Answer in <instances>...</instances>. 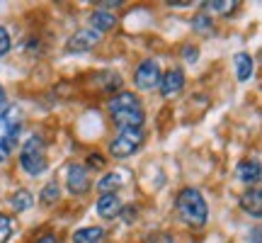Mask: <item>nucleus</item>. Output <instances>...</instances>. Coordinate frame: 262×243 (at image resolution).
I'll list each match as a JSON object with an SVG mask.
<instances>
[{
  "label": "nucleus",
  "mask_w": 262,
  "mask_h": 243,
  "mask_svg": "<svg viewBox=\"0 0 262 243\" xmlns=\"http://www.w3.org/2000/svg\"><path fill=\"white\" fill-rule=\"evenodd\" d=\"M235 173H238L241 183L257 187V185H260V178H262V166L257 163V160H241Z\"/></svg>",
  "instance_id": "obj_9"
},
{
  "label": "nucleus",
  "mask_w": 262,
  "mask_h": 243,
  "mask_svg": "<svg viewBox=\"0 0 262 243\" xmlns=\"http://www.w3.org/2000/svg\"><path fill=\"white\" fill-rule=\"evenodd\" d=\"M100 42V34L95 32L93 27H85V29H78L73 37L68 39V51H90Z\"/></svg>",
  "instance_id": "obj_8"
},
{
  "label": "nucleus",
  "mask_w": 262,
  "mask_h": 243,
  "mask_svg": "<svg viewBox=\"0 0 262 243\" xmlns=\"http://www.w3.org/2000/svg\"><path fill=\"white\" fill-rule=\"evenodd\" d=\"M158 85H160V95L163 97H175L185 88V73L180 68H170V71H165V73L160 75Z\"/></svg>",
  "instance_id": "obj_7"
},
{
  "label": "nucleus",
  "mask_w": 262,
  "mask_h": 243,
  "mask_svg": "<svg viewBox=\"0 0 262 243\" xmlns=\"http://www.w3.org/2000/svg\"><path fill=\"white\" fill-rule=\"evenodd\" d=\"M192 27L196 32H209L211 29V17H206V15H194L192 17Z\"/></svg>",
  "instance_id": "obj_20"
},
{
  "label": "nucleus",
  "mask_w": 262,
  "mask_h": 243,
  "mask_svg": "<svg viewBox=\"0 0 262 243\" xmlns=\"http://www.w3.org/2000/svg\"><path fill=\"white\" fill-rule=\"evenodd\" d=\"M3 100H5V90H3V85H0V105H3Z\"/></svg>",
  "instance_id": "obj_28"
},
{
  "label": "nucleus",
  "mask_w": 262,
  "mask_h": 243,
  "mask_svg": "<svg viewBox=\"0 0 262 243\" xmlns=\"http://www.w3.org/2000/svg\"><path fill=\"white\" fill-rule=\"evenodd\" d=\"M119 5H122V0H114V3H110V0H107V3H97V8H119Z\"/></svg>",
  "instance_id": "obj_24"
},
{
  "label": "nucleus",
  "mask_w": 262,
  "mask_h": 243,
  "mask_svg": "<svg viewBox=\"0 0 262 243\" xmlns=\"http://www.w3.org/2000/svg\"><path fill=\"white\" fill-rule=\"evenodd\" d=\"M206 10H211V12H221V15H228V12H233L238 8V3H221V0H211V3H204Z\"/></svg>",
  "instance_id": "obj_17"
},
{
  "label": "nucleus",
  "mask_w": 262,
  "mask_h": 243,
  "mask_svg": "<svg viewBox=\"0 0 262 243\" xmlns=\"http://www.w3.org/2000/svg\"><path fill=\"white\" fill-rule=\"evenodd\" d=\"M134 83L139 90H153L156 85L160 83V66L153 61V58H146L141 61L136 73H134Z\"/></svg>",
  "instance_id": "obj_5"
},
{
  "label": "nucleus",
  "mask_w": 262,
  "mask_h": 243,
  "mask_svg": "<svg viewBox=\"0 0 262 243\" xmlns=\"http://www.w3.org/2000/svg\"><path fill=\"white\" fill-rule=\"evenodd\" d=\"M8 112V107H5V105H0V119H3V114Z\"/></svg>",
  "instance_id": "obj_27"
},
{
  "label": "nucleus",
  "mask_w": 262,
  "mask_h": 243,
  "mask_svg": "<svg viewBox=\"0 0 262 243\" xmlns=\"http://www.w3.org/2000/svg\"><path fill=\"white\" fill-rule=\"evenodd\" d=\"M39 243H56V238L49 234V236H44V238H39Z\"/></svg>",
  "instance_id": "obj_25"
},
{
  "label": "nucleus",
  "mask_w": 262,
  "mask_h": 243,
  "mask_svg": "<svg viewBox=\"0 0 262 243\" xmlns=\"http://www.w3.org/2000/svg\"><path fill=\"white\" fill-rule=\"evenodd\" d=\"M143 144V131L141 129H122L119 136H114L110 141V153L114 158H129Z\"/></svg>",
  "instance_id": "obj_4"
},
{
  "label": "nucleus",
  "mask_w": 262,
  "mask_h": 243,
  "mask_svg": "<svg viewBox=\"0 0 262 243\" xmlns=\"http://www.w3.org/2000/svg\"><path fill=\"white\" fill-rule=\"evenodd\" d=\"M241 207H243L248 214H253L255 219H260V214H262V195H260V187H253V190L243 192V197H241Z\"/></svg>",
  "instance_id": "obj_11"
},
{
  "label": "nucleus",
  "mask_w": 262,
  "mask_h": 243,
  "mask_svg": "<svg viewBox=\"0 0 262 243\" xmlns=\"http://www.w3.org/2000/svg\"><path fill=\"white\" fill-rule=\"evenodd\" d=\"M117 185H119V175H114V173H107L100 183H97V190L102 192V195H110V192H114L117 190Z\"/></svg>",
  "instance_id": "obj_16"
},
{
  "label": "nucleus",
  "mask_w": 262,
  "mask_h": 243,
  "mask_svg": "<svg viewBox=\"0 0 262 243\" xmlns=\"http://www.w3.org/2000/svg\"><path fill=\"white\" fill-rule=\"evenodd\" d=\"M182 58H185L187 64H194L196 58H199V51H196V47H192V44H187V47L182 49Z\"/></svg>",
  "instance_id": "obj_22"
},
{
  "label": "nucleus",
  "mask_w": 262,
  "mask_h": 243,
  "mask_svg": "<svg viewBox=\"0 0 262 243\" xmlns=\"http://www.w3.org/2000/svg\"><path fill=\"white\" fill-rule=\"evenodd\" d=\"M233 64H235V75H238V80H241V83L250 80V75H253V58H250V54H235Z\"/></svg>",
  "instance_id": "obj_13"
},
{
  "label": "nucleus",
  "mask_w": 262,
  "mask_h": 243,
  "mask_svg": "<svg viewBox=\"0 0 262 243\" xmlns=\"http://www.w3.org/2000/svg\"><path fill=\"white\" fill-rule=\"evenodd\" d=\"M104 231L100 226H88V229H80L73 234V243H100L102 241Z\"/></svg>",
  "instance_id": "obj_14"
},
{
  "label": "nucleus",
  "mask_w": 262,
  "mask_h": 243,
  "mask_svg": "<svg viewBox=\"0 0 262 243\" xmlns=\"http://www.w3.org/2000/svg\"><path fill=\"white\" fill-rule=\"evenodd\" d=\"M170 8H189V3H168Z\"/></svg>",
  "instance_id": "obj_26"
},
{
  "label": "nucleus",
  "mask_w": 262,
  "mask_h": 243,
  "mask_svg": "<svg viewBox=\"0 0 262 243\" xmlns=\"http://www.w3.org/2000/svg\"><path fill=\"white\" fill-rule=\"evenodd\" d=\"M97 214L102 216V219H114V216L122 214V199L110 192V195H100L97 199Z\"/></svg>",
  "instance_id": "obj_10"
},
{
  "label": "nucleus",
  "mask_w": 262,
  "mask_h": 243,
  "mask_svg": "<svg viewBox=\"0 0 262 243\" xmlns=\"http://www.w3.org/2000/svg\"><path fill=\"white\" fill-rule=\"evenodd\" d=\"M12 234V221H10V216L0 214V243H5Z\"/></svg>",
  "instance_id": "obj_19"
},
{
  "label": "nucleus",
  "mask_w": 262,
  "mask_h": 243,
  "mask_svg": "<svg viewBox=\"0 0 262 243\" xmlns=\"http://www.w3.org/2000/svg\"><path fill=\"white\" fill-rule=\"evenodd\" d=\"M66 183H68V190L73 195H85L90 190V178H88V170L80 163H71L68 170H66Z\"/></svg>",
  "instance_id": "obj_6"
},
{
  "label": "nucleus",
  "mask_w": 262,
  "mask_h": 243,
  "mask_svg": "<svg viewBox=\"0 0 262 243\" xmlns=\"http://www.w3.org/2000/svg\"><path fill=\"white\" fill-rule=\"evenodd\" d=\"M10 51V34L5 27H0V56H5Z\"/></svg>",
  "instance_id": "obj_21"
},
{
  "label": "nucleus",
  "mask_w": 262,
  "mask_h": 243,
  "mask_svg": "<svg viewBox=\"0 0 262 243\" xmlns=\"http://www.w3.org/2000/svg\"><path fill=\"white\" fill-rule=\"evenodd\" d=\"M10 205H12L15 212H27L29 207L34 205V197H32V192H27V190H17L15 195L10 197Z\"/></svg>",
  "instance_id": "obj_15"
},
{
  "label": "nucleus",
  "mask_w": 262,
  "mask_h": 243,
  "mask_svg": "<svg viewBox=\"0 0 262 243\" xmlns=\"http://www.w3.org/2000/svg\"><path fill=\"white\" fill-rule=\"evenodd\" d=\"M88 166H90V168H102L104 166V158L102 156H100V153H90V156H88Z\"/></svg>",
  "instance_id": "obj_23"
},
{
  "label": "nucleus",
  "mask_w": 262,
  "mask_h": 243,
  "mask_svg": "<svg viewBox=\"0 0 262 243\" xmlns=\"http://www.w3.org/2000/svg\"><path fill=\"white\" fill-rule=\"evenodd\" d=\"M56 199H58V185L56 183H47L44 190H41V202L44 205H54Z\"/></svg>",
  "instance_id": "obj_18"
},
{
  "label": "nucleus",
  "mask_w": 262,
  "mask_h": 243,
  "mask_svg": "<svg viewBox=\"0 0 262 243\" xmlns=\"http://www.w3.org/2000/svg\"><path fill=\"white\" fill-rule=\"evenodd\" d=\"M19 166L29 175H41L47 170V149H44V139L32 134L22 149H19Z\"/></svg>",
  "instance_id": "obj_3"
},
{
  "label": "nucleus",
  "mask_w": 262,
  "mask_h": 243,
  "mask_svg": "<svg viewBox=\"0 0 262 243\" xmlns=\"http://www.w3.org/2000/svg\"><path fill=\"white\" fill-rule=\"evenodd\" d=\"M178 214L187 226L202 229L209 219V207H206L204 197L194 187H185L178 195Z\"/></svg>",
  "instance_id": "obj_2"
},
{
  "label": "nucleus",
  "mask_w": 262,
  "mask_h": 243,
  "mask_svg": "<svg viewBox=\"0 0 262 243\" xmlns=\"http://www.w3.org/2000/svg\"><path fill=\"white\" fill-rule=\"evenodd\" d=\"M90 25L93 29L100 34V32H110V29L117 27V17H114L112 12H104V10H97L90 15Z\"/></svg>",
  "instance_id": "obj_12"
},
{
  "label": "nucleus",
  "mask_w": 262,
  "mask_h": 243,
  "mask_svg": "<svg viewBox=\"0 0 262 243\" xmlns=\"http://www.w3.org/2000/svg\"><path fill=\"white\" fill-rule=\"evenodd\" d=\"M107 110L119 129H141V124H143V110H141L139 97L134 93L114 95L107 105Z\"/></svg>",
  "instance_id": "obj_1"
}]
</instances>
